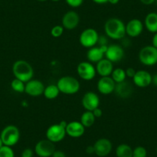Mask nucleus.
I'll use <instances>...</instances> for the list:
<instances>
[{
    "mask_svg": "<svg viewBox=\"0 0 157 157\" xmlns=\"http://www.w3.org/2000/svg\"><path fill=\"white\" fill-rule=\"evenodd\" d=\"M105 33L113 40H120L126 36V25L117 18H111L105 22L104 25Z\"/></svg>",
    "mask_w": 157,
    "mask_h": 157,
    "instance_id": "f257e3e1",
    "label": "nucleus"
},
{
    "mask_svg": "<svg viewBox=\"0 0 157 157\" xmlns=\"http://www.w3.org/2000/svg\"><path fill=\"white\" fill-rule=\"evenodd\" d=\"M13 72L15 78L25 82L33 79L34 70L29 63L23 59L17 60L13 66Z\"/></svg>",
    "mask_w": 157,
    "mask_h": 157,
    "instance_id": "f03ea898",
    "label": "nucleus"
},
{
    "mask_svg": "<svg viewBox=\"0 0 157 157\" xmlns=\"http://www.w3.org/2000/svg\"><path fill=\"white\" fill-rule=\"evenodd\" d=\"M56 85L60 93L66 95H74L80 90V83L78 79L70 75H65L59 78Z\"/></svg>",
    "mask_w": 157,
    "mask_h": 157,
    "instance_id": "7ed1b4c3",
    "label": "nucleus"
},
{
    "mask_svg": "<svg viewBox=\"0 0 157 157\" xmlns=\"http://www.w3.org/2000/svg\"><path fill=\"white\" fill-rule=\"evenodd\" d=\"M0 137L5 146L12 147L19 143L20 139V132L17 126L14 125H9L2 129L0 133Z\"/></svg>",
    "mask_w": 157,
    "mask_h": 157,
    "instance_id": "20e7f679",
    "label": "nucleus"
},
{
    "mask_svg": "<svg viewBox=\"0 0 157 157\" xmlns=\"http://www.w3.org/2000/svg\"><path fill=\"white\" fill-rule=\"evenodd\" d=\"M139 60L145 66H152L155 65L157 63V49L152 46L143 47L139 52Z\"/></svg>",
    "mask_w": 157,
    "mask_h": 157,
    "instance_id": "39448f33",
    "label": "nucleus"
},
{
    "mask_svg": "<svg viewBox=\"0 0 157 157\" xmlns=\"http://www.w3.org/2000/svg\"><path fill=\"white\" fill-rule=\"evenodd\" d=\"M99 37V33L95 29L88 28L81 33L78 40L81 46L90 49L97 45Z\"/></svg>",
    "mask_w": 157,
    "mask_h": 157,
    "instance_id": "423d86ee",
    "label": "nucleus"
},
{
    "mask_svg": "<svg viewBox=\"0 0 157 157\" xmlns=\"http://www.w3.org/2000/svg\"><path fill=\"white\" fill-rule=\"evenodd\" d=\"M76 72L78 77L85 81H91L96 77V66L90 62H82L78 63L76 68Z\"/></svg>",
    "mask_w": 157,
    "mask_h": 157,
    "instance_id": "0eeeda50",
    "label": "nucleus"
},
{
    "mask_svg": "<svg viewBox=\"0 0 157 157\" xmlns=\"http://www.w3.org/2000/svg\"><path fill=\"white\" fill-rule=\"evenodd\" d=\"M66 136V127L62 126L60 123L52 125L48 128L46 132V139L53 143L61 142L64 140Z\"/></svg>",
    "mask_w": 157,
    "mask_h": 157,
    "instance_id": "6e6552de",
    "label": "nucleus"
},
{
    "mask_svg": "<svg viewBox=\"0 0 157 157\" xmlns=\"http://www.w3.org/2000/svg\"><path fill=\"white\" fill-rule=\"evenodd\" d=\"M55 143L49 140H39L35 146L34 151L39 157H52L55 152Z\"/></svg>",
    "mask_w": 157,
    "mask_h": 157,
    "instance_id": "1a4fd4ad",
    "label": "nucleus"
},
{
    "mask_svg": "<svg viewBox=\"0 0 157 157\" xmlns=\"http://www.w3.org/2000/svg\"><path fill=\"white\" fill-rule=\"evenodd\" d=\"M95 154L99 157H105L111 152L113 144L111 141L106 138H101L96 140L93 144Z\"/></svg>",
    "mask_w": 157,
    "mask_h": 157,
    "instance_id": "9d476101",
    "label": "nucleus"
},
{
    "mask_svg": "<svg viewBox=\"0 0 157 157\" xmlns=\"http://www.w3.org/2000/svg\"><path fill=\"white\" fill-rule=\"evenodd\" d=\"M45 87L46 86L41 81L33 78L29 82H25V93L33 97H38L43 95Z\"/></svg>",
    "mask_w": 157,
    "mask_h": 157,
    "instance_id": "9b49d317",
    "label": "nucleus"
},
{
    "mask_svg": "<svg viewBox=\"0 0 157 157\" xmlns=\"http://www.w3.org/2000/svg\"><path fill=\"white\" fill-rule=\"evenodd\" d=\"M124 49L121 46L117 44H112L107 47V50L105 53V59L114 63L121 61L124 57Z\"/></svg>",
    "mask_w": 157,
    "mask_h": 157,
    "instance_id": "f8f14e48",
    "label": "nucleus"
},
{
    "mask_svg": "<svg viewBox=\"0 0 157 157\" xmlns=\"http://www.w3.org/2000/svg\"><path fill=\"white\" fill-rule=\"evenodd\" d=\"M100 99L99 96L94 92H87L83 95L82 99V105L86 110L93 111L99 107Z\"/></svg>",
    "mask_w": 157,
    "mask_h": 157,
    "instance_id": "ddd939ff",
    "label": "nucleus"
},
{
    "mask_svg": "<svg viewBox=\"0 0 157 157\" xmlns=\"http://www.w3.org/2000/svg\"><path fill=\"white\" fill-rule=\"evenodd\" d=\"M116 84L111 76L101 77L97 82V90L101 94L109 95L114 93Z\"/></svg>",
    "mask_w": 157,
    "mask_h": 157,
    "instance_id": "4468645a",
    "label": "nucleus"
},
{
    "mask_svg": "<svg viewBox=\"0 0 157 157\" xmlns=\"http://www.w3.org/2000/svg\"><path fill=\"white\" fill-rule=\"evenodd\" d=\"M79 16L75 11H69L66 13L62 19V25L65 29H75L79 23Z\"/></svg>",
    "mask_w": 157,
    "mask_h": 157,
    "instance_id": "2eb2a0df",
    "label": "nucleus"
},
{
    "mask_svg": "<svg viewBox=\"0 0 157 157\" xmlns=\"http://www.w3.org/2000/svg\"><path fill=\"white\" fill-rule=\"evenodd\" d=\"M134 85L140 88H146L152 84V75L146 70H138L132 78Z\"/></svg>",
    "mask_w": 157,
    "mask_h": 157,
    "instance_id": "dca6fc26",
    "label": "nucleus"
},
{
    "mask_svg": "<svg viewBox=\"0 0 157 157\" xmlns=\"http://www.w3.org/2000/svg\"><path fill=\"white\" fill-rule=\"evenodd\" d=\"M143 28H144V25L140 19H131L126 25V34L129 37H138L143 33Z\"/></svg>",
    "mask_w": 157,
    "mask_h": 157,
    "instance_id": "f3484780",
    "label": "nucleus"
},
{
    "mask_svg": "<svg viewBox=\"0 0 157 157\" xmlns=\"http://www.w3.org/2000/svg\"><path fill=\"white\" fill-rule=\"evenodd\" d=\"M107 47L108 46H98L89 49L86 54V58L88 61L92 63H97L98 62L104 59Z\"/></svg>",
    "mask_w": 157,
    "mask_h": 157,
    "instance_id": "a211bd4d",
    "label": "nucleus"
},
{
    "mask_svg": "<svg viewBox=\"0 0 157 157\" xmlns=\"http://www.w3.org/2000/svg\"><path fill=\"white\" fill-rule=\"evenodd\" d=\"M86 128L80 121H72L67 123L66 127V135L72 138H79L85 133Z\"/></svg>",
    "mask_w": 157,
    "mask_h": 157,
    "instance_id": "6ab92c4d",
    "label": "nucleus"
},
{
    "mask_svg": "<svg viewBox=\"0 0 157 157\" xmlns=\"http://www.w3.org/2000/svg\"><path fill=\"white\" fill-rule=\"evenodd\" d=\"M114 93H116V96L122 99H126V98L130 97L131 95L133 93L132 84L126 80L120 82V83H116Z\"/></svg>",
    "mask_w": 157,
    "mask_h": 157,
    "instance_id": "aec40b11",
    "label": "nucleus"
},
{
    "mask_svg": "<svg viewBox=\"0 0 157 157\" xmlns=\"http://www.w3.org/2000/svg\"><path fill=\"white\" fill-rule=\"evenodd\" d=\"M96 73L101 77L110 76L113 71V63L107 59L104 58L96 63Z\"/></svg>",
    "mask_w": 157,
    "mask_h": 157,
    "instance_id": "412c9836",
    "label": "nucleus"
},
{
    "mask_svg": "<svg viewBox=\"0 0 157 157\" xmlns=\"http://www.w3.org/2000/svg\"><path fill=\"white\" fill-rule=\"evenodd\" d=\"M144 25L149 33H157V13H150L147 14L145 18Z\"/></svg>",
    "mask_w": 157,
    "mask_h": 157,
    "instance_id": "4be33fe9",
    "label": "nucleus"
},
{
    "mask_svg": "<svg viewBox=\"0 0 157 157\" xmlns=\"http://www.w3.org/2000/svg\"><path fill=\"white\" fill-rule=\"evenodd\" d=\"M96 118L93 115V112L86 110L80 117V123L85 128H90L94 124Z\"/></svg>",
    "mask_w": 157,
    "mask_h": 157,
    "instance_id": "5701e85b",
    "label": "nucleus"
},
{
    "mask_svg": "<svg viewBox=\"0 0 157 157\" xmlns=\"http://www.w3.org/2000/svg\"><path fill=\"white\" fill-rule=\"evenodd\" d=\"M60 91L59 90L57 85H54V84H50L48 86L45 87L44 93H43V96H45V98L49 100H52V99H56L57 97L59 95Z\"/></svg>",
    "mask_w": 157,
    "mask_h": 157,
    "instance_id": "b1692460",
    "label": "nucleus"
},
{
    "mask_svg": "<svg viewBox=\"0 0 157 157\" xmlns=\"http://www.w3.org/2000/svg\"><path fill=\"white\" fill-rule=\"evenodd\" d=\"M132 150L130 146L123 143L116 147V155L117 157H132Z\"/></svg>",
    "mask_w": 157,
    "mask_h": 157,
    "instance_id": "393cba45",
    "label": "nucleus"
},
{
    "mask_svg": "<svg viewBox=\"0 0 157 157\" xmlns=\"http://www.w3.org/2000/svg\"><path fill=\"white\" fill-rule=\"evenodd\" d=\"M110 76L112 77V78L116 83L123 82V81L126 80V78H127L126 75V71L122 68H116V69H113Z\"/></svg>",
    "mask_w": 157,
    "mask_h": 157,
    "instance_id": "a878e982",
    "label": "nucleus"
},
{
    "mask_svg": "<svg viewBox=\"0 0 157 157\" xmlns=\"http://www.w3.org/2000/svg\"><path fill=\"white\" fill-rule=\"evenodd\" d=\"M25 83L20 79L15 78L11 82V88L13 91L19 93H25Z\"/></svg>",
    "mask_w": 157,
    "mask_h": 157,
    "instance_id": "bb28decb",
    "label": "nucleus"
},
{
    "mask_svg": "<svg viewBox=\"0 0 157 157\" xmlns=\"http://www.w3.org/2000/svg\"><path fill=\"white\" fill-rule=\"evenodd\" d=\"M0 157H15L14 151L11 146H2L0 148Z\"/></svg>",
    "mask_w": 157,
    "mask_h": 157,
    "instance_id": "cd10ccee",
    "label": "nucleus"
},
{
    "mask_svg": "<svg viewBox=\"0 0 157 157\" xmlns=\"http://www.w3.org/2000/svg\"><path fill=\"white\" fill-rule=\"evenodd\" d=\"M147 151L143 146H136L132 150V157H146Z\"/></svg>",
    "mask_w": 157,
    "mask_h": 157,
    "instance_id": "c85d7f7f",
    "label": "nucleus"
},
{
    "mask_svg": "<svg viewBox=\"0 0 157 157\" xmlns=\"http://www.w3.org/2000/svg\"><path fill=\"white\" fill-rule=\"evenodd\" d=\"M65 29L63 28V25H56L52 28L50 31V34L52 37L54 38H59L63 34Z\"/></svg>",
    "mask_w": 157,
    "mask_h": 157,
    "instance_id": "c756f323",
    "label": "nucleus"
},
{
    "mask_svg": "<svg viewBox=\"0 0 157 157\" xmlns=\"http://www.w3.org/2000/svg\"><path fill=\"white\" fill-rule=\"evenodd\" d=\"M65 1L72 8H78L82 6L84 0H65Z\"/></svg>",
    "mask_w": 157,
    "mask_h": 157,
    "instance_id": "7c9ffc66",
    "label": "nucleus"
},
{
    "mask_svg": "<svg viewBox=\"0 0 157 157\" xmlns=\"http://www.w3.org/2000/svg\"><path fill=\"white\" fill-rule=\"evenodd\" d=\"M33 154L34 152L32 149L30 148H25V149H23L21 153V157H33Z\"/></svg>",
    "mask_w": 157,
    "mask_h": 157,
    "instance_id": "2f4dec72",
    "label": "nucleus"
},
{
    "mask_svg": "<svg viewBox=\"0 0 157 157\" xmlns=\"http://www.w3.org/2000/svg\"><path fill=\"white\" fill-rule=\"evenodd\" d=\"M125 71H126V77H128V78H133L134 75H135V74H136V69L132 67L127 68V69H126Z\"/></svg>",
    "mask_w": 157,
    "mask_h": 157,
    "instance_id": "473e14b6",
    "label": "nucleus"
},
{
    "mask_svg": "<svg viewBox=\"0 0 157 157\" xmlns=\"http://www.w3.org/2000/svg\"><path fill=\"white\" fill-rule=\"evenodd\" d=\"M98 45L99 46H108L107 45V39L105 36H99V40H98Z\"/></svg>",
    "mask_w": 157,
    "mask_h": 157,
    "instance_id": "72a5a7b5",
    "label": "nucleus"
},
{
    "mask_svg": "<svg viewBox=\"0 0 157 157\" xmlns=\"http://www.w3.org/2000/svg\"><path fill=\"white\" fill-rule=\"evenodd\" d=\"M92 112H93V115H94V116L96 118V119H97V118H100L101 116H102V110L99 107L93 110Z\"/></svg>",
    "mask_w": 157,
    "mask_h": 157,
    "instance_id": "f704fd0d",
    "label": "nucleus"
},
{
    "mask_svg": "<svg viewBox=\"0 0 157 157\" xmlns=\"http://www.w3.org/2000/svg\"><path fill=\"white\" fill-rule=\"evenodd\" d=\"M52 157H66V155L63 151L56 150V149L55 152L52 154Z\"/></svg>",
    "mask_w": 157,
    "mask_h": 157,
    "instance_id": "c9c22d12",
    "label": "nucleus"
},
{
    "mask_svg": "<svg viewBox=\"0 0 157 157\" xmlns=\"http://www.w3.org/2000/svg\"><path fill=\"white\" fill-rule=\"evenodd\" d=\"M152 46L157 49V33H154V36L152 39Z\"/></svg>",
    "mask_w": 157,
    "mask_h": 157,
    "instance_id": "e433bc0d",
    "label": "nucleus"
},
{
    "mask_svg": "<svg viewBox=\"0 0 157 157\" xmlns=\"http://www.w3.org/2000/svg\"><path fill=\"white\" fill-rule=\"evenodd\" d=\"M86 153L88 154H95V150H94V147L93 146H88L86 149Z\"/></svg>",
    "mask_w": 157,
    "mask_h": 157,
    "instance_id": "4c0bfd02",
    "label": "nucleus"
},
{
    "mask_svg": "<svg viewBox=\"0 0 157 157\" xmlns=\"http://www.w3.org/2000/svg\"><path fill=\"white\" fill-rule=\"evenodd\" d=\"M140 1L142 2V3L146 6L152 5V3H154V2H155V0H140Z\"/></svg>",
    "mask_w": 157,
    "mask_h": 157,
    "instance_id": "58836bf2",
    "label": "nucleus"
},
{
    "mask_svg": "<svg viewBox=\"0 0 157 157\" xmlns=\"http://www.w3.org/2000/svg\"><path fill=\"white\" fill-rule=\"evenodd\" d=\"M152 83L157 87V73L152 75Z\"/></svg>",
    "mask_w": 157,
    "mask_h": 157,
    "instance_id": "ea45409f",
    "label": "nucleus"
},
{
    "mask_svg": "<svg viewBox=\"0 0 157 157\" xmlns=\"http://www.w3.org/2000/svg\"><path fill=\"white\" fill-rule=\"evenodd\" d=\"M92 1L96 4H99V5H102V4H105L108 2V0H92Z\"/></svg>",
    "mask_w": 157,
    "mask_h": 157,
    "instance_id": "a19ab883",
    "label": "nucleus"
},
{
    "mask_svg": "<svg viewBox=\"0 0 157 157\" xmlns=\"http://www.w3.org/2000/svg\"><path fill=\"white\" fill-rule=\"evenodd\" d=\"M119 2H120V0H108V2L111 5H116L119 3Z\"/></svg>",
    "mask_w": 157,
    "mask_h": 157,
    "instance_id": "79ce46f5",
    "label": "nucleus"
},
{
    "mask_svg": "<svg viewBox=\"0 0 157 157\" xmlns=\"http://www.w3.org/2000/svg\"><path fill=\"white\" fill-rule=\"evenodd\" d=\"M2 146H4L3 142H2V139H1V137H0V148L2 147Z\"/></svg>",
    "mask_w": 157,
    "mask_h": 157,
    "instance_id": "37998d69",
    "label": "nucleus"
},
{
    "mask_svg": "<svg viewBox=\"0 0 157 157\" xmlns=\"http://www.w3.org/2000/svg\"><path fill=\"white\" fill-rule=\"evenodd\" d=\"M37 1H39V2H46L47 0H37Z\"/></svg>",
    "mask_w": 157,
    "mask_h": 157,
    "instance_id": "c03bdc74",
    "label": "nucleus"
},
{
    "mask_svg": "<svg viewBox=\"0 0 157 157\" xmlns=\"http://www.w3.org/2000/svg\"><path fill=\"white\" fill-rule=\"evenodd\" d=\"M52 2H59V1H60V0H52Z\"/></svg>",
    "mask_w": 157,
    "mask_h": 157,
    "instance_id": "a18cd8bd",
    "label": "nucleus"
},
{
    "mask_svg": "<svg viewBox=\"0 0 157 157\" xmlns=\"http://www.w3.org/2000/svg\"><path fill=\"white\" fill-rule=\"evenodd\" d=\"M155 2H156V3H157V0H155Z\"/></svg>",
    "mask_w": 157,
    "mask_h": 157,
    "instance_id": "49530a36",
    "label": "nucleus"
},
{
    "mask_svg": "<svg viewBox=\"0 0 157 157\" xmlns=\"http://www.w3.org/2000/svg\"><path fill=\"white\" fill-rule=\"evenodd\" d=\"M156 153H157V147H156Z\"/></svg>",
    "mask_w": 157,
    "mask_h": 157,
    "instance_id": "de8ad7c7",
    "label": "nucleus"
}]
</instances>
